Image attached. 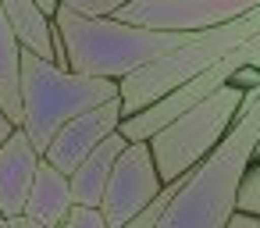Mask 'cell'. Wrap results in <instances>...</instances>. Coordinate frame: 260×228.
I'll use <instances>...</instances> for the list:
<instances>
[{
  "mask_svg": "<svg viewBox=\"0 0 260 228\" xmlns=\"http://www.w3.org/2000/svg\"><path fill=\"white\" fill-rule=\"evenodd\" d=\"M8 228H50V224H43L29 214H15V217H8Z\"/></svg>",
  "mask_w": 260,
  "mask_h": 228,
  "instance_id": "obj_19",
  "label": "cell"
},
{
  "mask_svg": "<svg viewBox=\"0 0 260 228\" xmlns=\"http://www.w3.org/2000/svg\"><path fill=\"white\" fill-rule=\"evenodd\" d=\"M57 228H111V224H107V217H104V210H100V207L72 203V207H68V214H64V221H61Z\"/></svg>",
  "mask_w": 260,
  "mask_h": 228,
  "instance_id": "obj_15",
  "label": "cell"
},
{
  "mask_svg": "<svg viewBox=\"0 0 260 228\" xmlns=\"http://www.w3.org/2000/svg\"><path fill=\"white\" fill-rule=\"evenodd\" d=\"M72 203H75V200H72L68 175L57 171L50 160L40 157L36 175H32V189H29V200H25V210H22V214H29V217H36V221H43V224L57 228V224L64 221V214H68Z\"/></svg>",
  "mask_w": 260,
  "mask_h": 228,
  "instance_id": "obj_11",
  "label": "cell"
},
{
  "mask_svg": "<svg viewBox=\"0 0 260 228\" xmlns=\"http://www.w3.org/2000/svg\"><path fill=\"white\" fill-rule=\"evenodd\" d=\"M36 164H40V153L22 128H15L0 143V217H15L25 210Z\"/></svg>",
  "mask_w": 260,
  "mask_h": 228,
  "instance_id": "obj_9",
  "label": "cell"
},
{
  "mask_svg": "<svg viewBox=\"0 0 260 228\" xmlns=\"http://www.w3.org/2000/svg\"><path fill=\"white\" fill-rule=\"evenodd\" d=\"M111 96H118L114 79H96V75L57 68L54 61H43L22 47V125L18 128L29 136L36 153L47 150V143L68 118Z\"/></svg>",
  "mask_w": 260,
  "mask_h": 228,
  "instance_id": "obj_3",
  "label": "cell"
},
{
  "mask_svg": "<svg viewBox=\"0 0 260 228\" xmlns=\"http://www.w3.org/2000/svg\"><path fill=\"white\" fill-rule=\"evenodd\" d=\"M235 210H246V214H256L260 217V157H249V164H246V171L239 178Z\"/></svg>",
  "mask_w": 260,
  "mask_h": 228,
  "instance_id": "obj_14",
  "label": "cell"
},
{
  "mask_svg": "<svg viewBox=\"0 0 260 228\" xmlns=\"http://www.w3.org/2000/svg\"><path fill=\"white\" fill-rule=\"evenodd\" d=\"M160 185L164 182L157 175L150 143L146 139H128L125 150L114 157L111 178H107L104 196H100V210H104L107 224L111 228H121L132 214H139L160 192Z\"/></svg>",
  "mask_w": 260,
  "mask_h": 228,
  "instance_id": "obj_7",
  "label": "cell"
},
{
  "mask_svg": "<svg viewBox=\"0 0 260 228\" xmlns=\"http://www.w3.org/2000/svg\"><path fill=\"white\" fill-rule=\"evenodd\" d=\"M118 125H121V100L111 96V100H104V104H96V107H89V111L68 118V121L54 132V139L47 143V150H43L40 157L50 160L57 171L72 175L75 164H79L100 139H107Z\"/></svg>",
  "mask_w": 260,
  "mask_h": 228,
  "instance_id": "obj_8",
  "label": "cell"
},
{
  "mask_svg": "<svg viewBox=\"0 0 260 228\" xmlns=\"http://www.w3.org/2000/svg\"><path fill=\"white\" fill-rule=\"evenodd\" d=\"M260 32V8L224 22V25H214V29H203L196 32L192 40H185L182 47L146 61L143 68H136L132 75H125L118 82V100H121V118L150 107L153 100L168 96L175 86L189 82L192 75H200L207 64H214L217 57H224L232 47H239L242 40L256 36Z\"/></svg>",
  "mask_w": 260,
  "mask_h": 228,
  "instance_id": "obj_4",
  "label": "cell"
},
{
  "mask_svg": "<svg viewBox=\"0 0 260 228\" xmlns=\"http://www.w3.org/2000/svg\"><path fill=\"white\" fill-rule=\"evenodd\" d=\"M50 22L61 29L68 72L114 79V82H121L146 61H153L196 36V32H178V29L128 25V22H118L114 15H79L64 4H57Z\"/></svg>",
  "mask_w": 260,
  "mask_h": 228,
  "instance_id": "obj_2",
  "label": "cell"
},
{
  "mask_svg": "<svg viewBox=\"0 0 260 228\" xmlns=\"http://www.w3.org/2000/svg\"><path fill=\"white\" fill-rule=\"evenodd\" d=\"M0 11L8 15V22L25 50H32L43 61H54V47H50L54 22L36 8V0H0Z\"/></svg>",
  "mask_w": 260,
  "mask_h": 228,
  "instance_id": "obj_13",
  "label": "cell"
},
{
  "mask_svg": "<svg viewBox=\"0 0 260 228\" xmlns=\"http://www.w3.org/2000/svg\"><path fill=\"white\" fill-rule=\"evenodd\" d=\"M256 136H260V86L246 93L232 128L189 171L182 189L164 207L157 228H224L228 214L235 210V189L249 164Z\"/></svg>",
  "mask_w": 260,
  "mask_h": 228,
  "instance_id": "obj_1",
  "label": "cell"
},
{
  "mask_svg": "<svg viewBox=\"0 0 260 228\" xmlns=\"http://www.w3.org/2000/svg\"><path fill=\"white\" fill-rule=\"evenodd\" d=\"M224 228H260V217L256 214H246V210H232Z\"/></svg>",
  "mask_w": 260,
  "mask_h": 228,
  "instance_id": "obj_17",
  "label": "cell"
},
{
  "mask_svg": "<svg viewBox=\"0 0 260 228\" xmlns=\"http://www.w3.org/2000/svg\"><path fill=\"white\" fill-rule=\"evenodd\" d=\"M228 82H235V86H246V82L260 86V68H253V64H242V68H235V75H232Z\"/></svg>",
  "mask_w": 260,
  "mask_h": 228,
  "instance_id": "obj_18",
  "label": "cell"
},
{
  "mask_svg": "<svg viewBox=\"0 0 260 228\" xmlns=\"http://www.w3.org/2000/svg\"><path fill=\"white\" fill-rule=\"evenodd\" d=\"M125 136L114 128L107 139H100L79 164L75 171L68 175V185H72V200L75 203H86V207H100V196H104V185L111 178V168H114V157L125 150Z\"/></svg>",
  "mask_w": 260,
  "mask_h": 228,
  "instance_id": "obj_10",
  "label": "cell"
},
{
  "mask_svg": "<svg viewBox=\"0 0 260 228\" xmlns=\"http://www.w3.org/2000/svg\"><path fill=\"white\" fill-rule=\"evenodd\" d=\"M57 4L72 8V11H79V15H111L121 0H57Z\"/></svg>",
  "mask_w": 260,
  "mask_h": 228,
  "instance_id": "obj_16",
  "label": "cell"
},
{
  "mask_svg": "<svg viewBox=\"0 0 260 228\" xmlns=\"http://www.w3.org/2000/svg\"><path fill=\"white\" fill-rule=\"evenodd\" d=\"M242 100H246V89L235 86V82H224L217 93H210L207 100L192 104L189 111L171 118L164 128H157L146 143H150L160 182H171L182 171L196 168L221 143V136L232 128Z\"/></svg>",
  "mask_w": 260,
  "mask_h": 228,
  "instance_id": "obj_5",
  "label": "cell"
},
{
  "mask_svg": "<svg viewBox=\"0 0 260 228\" xmlns=\"http://www.w3.org/2000/svg\"><path fill=\"white\" fill-rule=\"evenodd\" d=\"M249 157H260V136H256V143H253V153Z\"/></svg>",
  "mask_w": 260,
  "mask_h": 228,
  "instance_id": "obj_22",
  "label": "cell"
},
{
  "mask_svg": "<svg viewBox=\"0 0 260 228\" xmlns=\"http://www.w3.org/2000/svg\"><path fill=\"white\" fill-rule=\"evenodd\" d=\"M253 8H260V0H121L111 15L118 22L143 25V29L203 32V29L224 25Z\"/></svg>",
  "mask_w": 260,
  "mask_h": 228,
  "instance_id": "obj_6",
  "label": "cell"
},
{
  "mask_svg": "<svg viewBox=\"0 0 260 228\" xmlns=\"http://www.w3.org/2000/svg\"><path fill=\"white\" fill-rule=\"evenodd\" d=\"M36 8H40V11H43V15L50 18V15L57 11V0H36Z\"/></svg>",
  "mask_w": 260,
  "mask_h": 228,
  "instance_id": "obj_21",
  "label": "cell"
},
{
  "mask_svg": "<svg viewBox=\"0 0 260 228\" xmlns=\"http://www.w3.org/2000/svg\"><path fill=\"white\" fill-rule=\"evenodd\" d=\"M0 228H8V217H0Z\"/></svg>",
  "mask_w": 260,
  "mask_h": 228,
  "instance_id": "obj_23",
  "label": "cell"
},
{
  "mask_svg": "<svg viewBox=\"0 0 260 228\" xmlns=\"http://www.w3.org/2000/svg\"><path fill=\"white\" fill-rule=\"evenodd\" d=\"M0 111L11 118V125H22V43L0 11Z\"/></svg>",
  "mask_w": 260,
  "mask_h": 228,
  "instance_id": "obj_12",
  "label": "cell"
},
{
  "mask_svg": "<svg viewBox=\"0 0 260 228\" xmlns=\"http://www.w3.org/2000/svg\"><path fill=\"white\" fill-rule=\"evenodd\" d=\"M15 128H18V125H11V118H8L4 111H0V143H4V139H8V136H11Z\"/></svg>",
  "mask_w": 260,
  "mask_h": 228,
  "instance_id": "obj_20",
  "label": "cell"
}]
</instances>
